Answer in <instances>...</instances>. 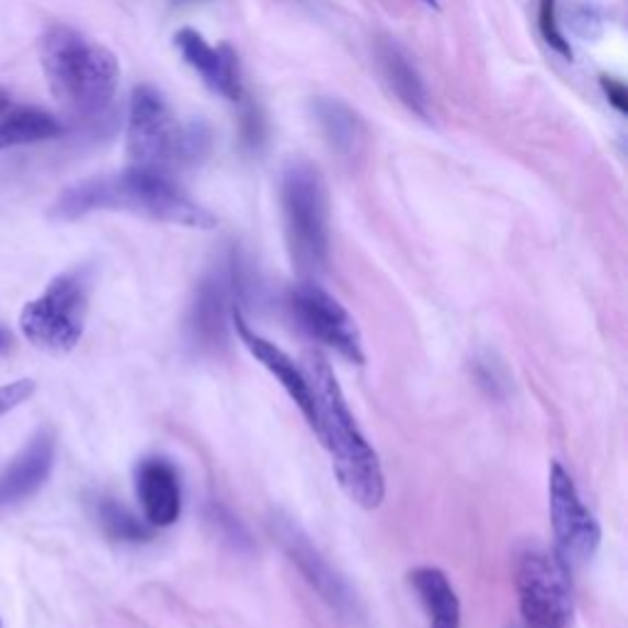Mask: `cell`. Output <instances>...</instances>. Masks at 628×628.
<instances>
[{
  "mask_svg": "<svg viewBox=\"0 0 628 628\" xmlns=\"http://www.w3.org/2000/svg\"><path fill=\"white\" fill-rule=\"evenodd\" d=\"M378 67L384 75L388 89L393 91L396 99L415 116H430V94L425 81H422L415 61L410 59L403 47L393 39H384L378 45Z\"/></svg>",
  "mask_w": 628,
  "mask_h": 628,
  "instance_id": "2e32d148",
  "label": "cell"
},
{
  "mask_svg": "<svg viewBox=\"0 0 628 628\" xmlns=\"http://www.w3.org/2000/svg\"><path fill=\"white\" fill-rule=\"evenodd\" d=\"M312 111L327 146L332 148L339 158L354 160L362 156L366 146V126L354 109H349L344 101L339 99H317Z\"/></svg>",
  "mask_w": 628,
  "mask_h": 628,
  "instance_id": "e0dca14e",
  "label": "cell"
},
{
  "mask_svg": "<svg viewBox=\"0 0 628 628\" xmlns=\"http://www.w3.org/2000/svg\"><path fill=\"white\" fill-rule=\"evenodd\" d=\"M231 327L239 334L241 344L249 349L253 358H259L267 374H273L277 378V384L285 388V393L293 398V403L300 408L302 418L307 420V425L317 427V400H315V388L310 376L297 366L290 356H287L281 346H275L273 342H267L265 336L259 332H253L246 322V317L241 312V307H236L231 315Z\"/></svg>",
  "mask_w": 628,
  "mask_h": 628,
  "instance_id": "8fae6325",
  "label": "cell"
},
{
  "mask_svg": "<svg viewBox=\"0 0 628 628\" xmlns=\"http://www.w3.org/2000/svg\"><path fill=\"white\" fill-rule=\"evenodd\" d=\"M307 376L312 380L317 400L315 435L329 452L339 487L356 506L366 511L378 509L386 499L384 467H380L376 449L358 430L332 366L322 354H315Z\"/></svg>",
  "mask_w": 628,
  "mask_h": 628,
  "instance_id": "7a4b0ae2",
  "label": "cell"
},
{
  "mask_svg": "<svg viewBox=\"0 0 628 628\" xmlns=\"http://www.w3.org/2000/svg\"><path fill=\"white\" fill-rule=\"evenodd\" d=\"M136 491L152 528H170L182 516L180 473L168 459H142L136 469Z\"/></svg>",
  "mask_w": 628,
  "mask_h": 628,
  "instance_id": "9a60e30c",
  "label": "cell"
},
{
  "mask_svg": "<svg viewBox=\"0 0 628 628\" xmlns=\"http://www.w3.org/2000/svg\"><path fill=\"white\" fill-rule=\"evenodd\" d=\"M65 133L61 121L45 109L37 106H13L10 104L0 113V152L20 146H35V142L55 140Z\"/></svg>",
  "mask_w": 628,
  "mask_h": 628,
  "instance_id": "d6986e66",
  "label": "cell"
},
{
  "mask_svg": "<svg viewBox=\"0 0 628 628\" xmlns=\"http://www.w3.org/2000/svg\"><path fill=\"white\" fill-rule=\"evenodd\" d=\"M49 94L75 118H99L113 104L121 81V65L109 47L81 35L79 30L55 23L39 37Z\"/></svg>",
  "mask_w": 628,
  "mask_h": 628,
  "instance_id": "3957f363",
  "label": "cell"
},
{
  "mask_svg": "<svg viewBox=\"0 0 628 628\" xmlns=\"http://www.w3.org/2000/svg\"><path fill=\"white\" fill-rule=\"evenodd\" d=\"M35 388H37L35 380H30V378H20L8 386H0V415L10 413L13 408L23 406L27 398H33Z\"/></svg>",
  "mask_w": 628,
  "mask_h": 628,
  "instance_id": "7402d4cb",
  "label": "cell"
},
{
  "mask_svg": "<svg viewBox=\"0 0 628 628\" xmlns=\"http://www.w3.org/2000/svg\"><path fill=\"white\" fill-rule=\"evenodd\" d=\"M91 297L89 267H71L57 275L37 300L20 312V332L47 354H69L84 336Z\"/></svg>",
  "mask_w": 628,
  "mask_h": 628,
  "instance_id": "8992f818",
  "label": "cell"
},
{
  "mask_svg": "<svg viewBox=\"0 0 628 628\" xmlns=\"http://www.w3.org/2000/svg\"><path fill=\"white\" fill-rule=\"evenodd\" d=\"M602 87H604V91H606V96H609V101L614 104V109L626 113V109H628V94H626V87L621 84V81L604 77V79H602Z\"/></svg>",
  "mask_w": 628,
  "mask_h": 628,
  "instance_id": "603a6c76",
  "label": "cell"
},
{
  "mask_svg": "<svg viewBox=\"0 0 628 628\" xmlns=\"http://www.w3.org/2000/svg\"><path fill=\"white\" fill-rule=\"evenodd\" d=\"M202 146V133L184 128L158 89L148 84L133 89L126 128L130 164L168 172L172 164L197 160Z\"/></svg>",
  "mask_w": 628,
  "mask_h": 628,
  "instance_id": "277c9868",
  "label": "cell"
},
{
  "mask_svg": "<svg viewBox=\"0 0 628 628\" xmlns=\"http://www.w3.org/2000/svg\"><path fill=\"white\" fill-rule=\"evenodd\" d=\"M174 47L180 49L184 61L197 71L204 84L216 91V94L229 101L243 99L239 57L229 47H212L197 30L190 27L174 35Z\"/></svg>",
  "mask_w": 628,
  "mask_h": 628,
  "instance_id": "7c38bea8",
  "label": "cell"
},
{
  "mask_svg": "<svg viewBox=\"0 0 628 628\" xmlns=\"http://www.w3.org/2000/svg\"><path fill=\"white\" fill-rule=\"evenodd\" d=\"M422 609L427 614V628H461V606L455 586L437 568H418L410 572Z\"/></svg>",
  "mask_w": 628,
  "mask_h": 628,
  "instance_id": "ac0fdd59",
  "label": "cell"
},
{
  "mask_svg": "<svg viewBox=\"0 0 628 628\" xmlns=\"http://www.w3.org/2000/svg\"><path fill=\"white\" fill-rule=\"evenodd\" d=\"M538 27H540L543 39L555 49V53L562 55L564 59H572L570 39H564L562 30L558 25V0H540Z\"/></svg>",
  "mask_w": 628,
  "mask_h": 628,
  "instance_id": "44dd1931",
  "label": "cell"
},
{
  "mask_svg": "<svg viewBox=\"0 0 628 628\" xmlns=\"http://www.w3.org/2000/svg\"><path fill=\"white\" fill-rule=\"evenodd\" d=\"M420 3H425V5H430V8H439L437 0H420Z\"/></svg>",
  "mask_w": 628,
  "mask_h": 628,
  "instance_id": "484cf974",
  "label": "cell"
},
{
  "mask_svg": "<svg viewBox=\"0 0 628 628\" xmlns=\"http://www.w3.org/2000/svg\"><path fill=\"white\" fill-rule=\"evenodd\" d=\"M94 212H128L184 229L216 226V216L194 202L168 172L136 164L116 174H101L71 184L59 194L49 216L57 221H77Z\"/></svg>",
  "mask_w": 628,
  "mask_h": 628,
  "instance_id": "6da1fadb",
  "label": "cell"
},
{
  "mask_svg": "<svg viewBox=\"0 0 628 628\" xmlns=\"http://www.w3.org/2000/svg\"><path fill=\"white\" fill-rule=\"evenodd\" d=\"M548 499H550V523L555 533V548L564 568H576L592 560L602 543V528L594 513L584 506L576 491V483L564 471L560 461H552L548 479Z\"/></svg>",
  "mask_w": 628,
  "mask_h": 628,
  "instance_id": "9c48e42d",
  "label": "cell"
},
{
  "mask_svg": "<svg viewBox=\"0 0 628 628\" xmlns=\"http://www.w3.org/2000/svg\"><path fill=\"white\" fill-rule=\"evenodd\" d=\"M10 342H13V336H10V332L5 327H0V354L5 352V349L10 346Z\"/></svg>",
  "mask_w": 628,
  "mask_h": 628,
  "instance_id": "cb8c5ba5",
  "label": "cell"
},
{
  "mask_svg": "<svg viewBox=\"0 0 628 628\" xmlns=\"http://www.w3.org/2000/svg\"><path fill=\"white\" fill-rule=\"evenodd\" d=\"M521 616L528 628H570L572 594L568 568L543 550H525L516 564Z\"/></svg>",
  "mask_w": 628,
  "mask_h": 628,
  "instance_id": "ba28073f",
  "label": "cell"
},
{
  "mask_svg": "<svg viewBox=\"0 0 628 628\" xmlns=\"http://www.w3.org/2000/svg\"><path fill=\"white\" fill-rule=\"evenodd\" d=\"M99 523L106 530L111 540L118 543H142L150 540V528L142 521H138L133 513L123 506V503L113 499L99 501Z\"/></svg>",
  "mask_w": 628,
  "mask_h": 628,
  "instance_id": "ffe728a7",
  "label": "cell"
},
{
  "mask_svg": "<svg viewBox=\"0 0 628 628\" xmlns=\"http://www.w3.org/2000/svg\"><path fill=\"white\" fill-rule=\"evenodd\" d=\"M287 305H290L295 322L312 339L332 346L346 362L364 364L362 334H358L354 317L346 312V307L336 297L324 293L315 283H302L290 293Z\"/></svg>",
  "mask_w": 628,
  "mask_h": 628,
  "instance_id": "30bf717a",
  "label": "cell"
},
{
  "mask_svg": "<svg viewBox=\"0 0 628 628\" xmlns=\"http://www.w3.org/2000/svg\"><path fill=\"white\" fill-rule=\"evenodd\" d=\"M8 106H10V94L3 87H0V113H3Z\"/></svg>",
  "mask_w": 628,
  "mask_h": 628,
  "instance_id": "d4e9b609",
  "label": "cell"
},
{
  "mask_svg": "<svg viewBox=\"0 0 628 628\" xmlns=\"http://www.w3.org/2000/svg\"><path fill=\"white\" fill-rule=\"evenodd\" d=\"M246 290V267L236 251L224 253L202 277L190 307L187 332L190 342L199 352H216L226 344L231 327V315L241 302Z\"/></svg>",
  "mask_w": 628,
  "mask_h": 628,
  "instance_id": "52a82bcc",
  "label": "cell"
},
{
  "mask_svg": "<svg viewBox=\"0 0 628 628\" xmlns=\"http://www.w3.org/2000/svg\"><path fill=\"white\" fill-rule=\"evenodd\" d=\"M287 249L302 275H319L329 263V197L322 174L310 162H290L283 174Z\"/></svg>",
  "mask_w": 628,
  "mask_h": 628,
  "instance_id": "5b68a950",
  "label": "cell"
},
{
  "mask_svg": "<svg viewBox=\"0 0 628 628\" xmlns=\"http://www.w3.org/2000/svg\"><path fill=\"white\" fill-rule=\"evenodd\" d=\"M55 467V435L39 430L33 439L18 452L15 459L0 471V506H13L25 501L43 487Z\"/></svg>",
  "mask_w": 628,
  "mask_h": 628,
  "instance_id": "5bb4252c",
  "label": "cell"
},
{
  "mask_svg": "<svg viewBox=\"0 0 628 628\" xmlns=\"http://www.w3.org/2000/svg\"><path fill=\"white\" fill-rule=\"evenodd\" d=\"M275 533L277 538H281L287 558H290L295 568L302 572L305 580L312 584V590H317V594L322 596L329 606H334L336 612L342 614L352 612L354 606L352 592H349V586L344 584L342 576L329 568V562L317 552V548H312V543L287 521L277 523Z\"/></svg>",
  "mask_w": 628,
  "mask_h": 628,
  "instance_id": "4fadbf2b",
  "label": "cell"
}]
</instances>
